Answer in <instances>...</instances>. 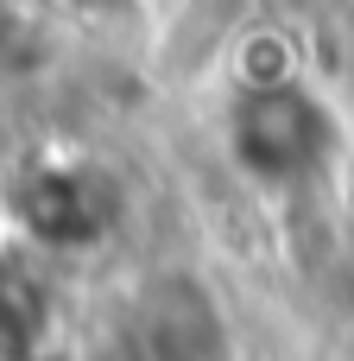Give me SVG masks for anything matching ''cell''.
Instances as JSON below:
<instances>
[{"mask_svg":"<svg viewBox=\"0 0 354 361\" xmlns=\"http://www.w3.org/2000/svg\"><path fill=\"white\" fill-rule=\"evenodd\" d=\"M323 146L317 102L304 89H247L234 108V152L260 178H298Z\"/></svg>","mask_w":354,"mask_h":361,"instance_id":"1","label":"cell"},{"mask_svg":"<svg viewBox=\"0 0 354 361\" xmlns=\"http://www.w3.org/2000/svg\"><path fill=\"white\" fill-rule=\"evenodd\" d=\"M25 209V228L51 247H82L95 241L108 222H114V190L108 178L95 171H76V165H57V171H38L19 197Z\"/></svg>","mask_w":354,"mask_h":361,"instance_id":"2","label":"cell"},{"mask_svg":"<svg viewBox=\"0 0 354 361\" xmlns=\"http://www.w3.org/2000/svg\"><path fill=\"white\" fill-rule=\"evenodd\" d=\"M44 324V292L19 260H0V361H32Z\"/></svg>","mask_w":354,"mask_h":361,"instance_id":"3","label":"cell"}]
</instances>
